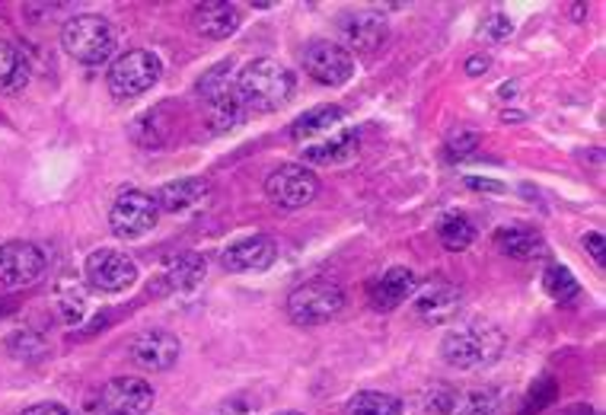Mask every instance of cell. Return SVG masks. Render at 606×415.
<instances>
[{
	"mask_svg": "<svg viewBox=\"0 0 606 415\" xmlns=\"http://www.w3.org/2000/svg\"><path fill=\"white\" fill-rule=\"evenodd\" d=\"M418 288V278H415L413 269H406V266H393L389 271H384V278L370 288V304L377 307V310H396V307H403L409 297Z\"/></svg>",
	"mask_w": 606,
	"mask_h": 415,
	"instance_id": "cell-17",
	"label": "cell"
},
{
	"mask_svg": "<svg viewBox=\"0 0 606 415\" xmlns=\"http://www.w3.org/2000/svg\"><path fill=\"white\" fill-rule=\"evenodd\" d=\"M415 314L421 323L428 326H440V323H450V319L460 314L463 294L457 285L450 281H428L421 288H415Z\"/></svg>",
	"mask_w": 606,
	"mask_h": 415,
	"instance_id": "cell-12",
	"label": "cell"
},
{
	"mask_svg": "<svg viewBox=\"0 0 606 415\" xmlns=\"http://www.w3.org/2000/svg\"><path fill=\"white\" fill-rule=\"evenodd\" d=\"M20 415H71L61 403H36V406H29Z\"/></svg>",
	"mask_w": 606,
	"mask_h": 415,
	"instance_id": "cell-35",
	"label": "cell"
},
{
	"mask_svg": "<svg viewBox=\"0 0 606 415\" xmlns=\"http://www.w3.org/2000/svg\"><path fill=\"white\" fill-rule=\"evenodd\" d=\"M556 399V384L553 381H543L539 387H534V391L527 393V403H524V409H520V415H536L543 413L549 403Z\"/></svg>",
	"mask_w": 606,
	"mask_h": 415,
	"instance_id": "cell-32",
	"label": "cell"
},
{
	"mask_svg": "<svg viewBox=\"0 0 606 415\" xmlns=\"http://www.w3.org/2000/svg\"><path fill=\"white\" fill-rule=\"evenodd\" d=\"M444 362L460 370H473V367L491 365L501 352H505V333L495 323H463L460 329H450L444 336Z\"/></svg>",
	"mask_w": 606,
	"mask_h": 415,
	"instance_id": "cell-2",
	"label": "cell"
},
{
	"mask_svg": "<svg viewBox=\"0 0 606 415\" xmlns=\"http://www.w3.org/2000/svg\"><path fill=\"white\" fill-rule=\"evenodd\" d=\"M584 249H587V253L594 256V263H597V266H604V263H606L604 234H597V230H594V234H587V237H584Z\"/></svg>",
	"mask_w": 606,
	"mask_h": 415,
	"instance_id": "cell-34",
	"label": "cell"
},
{
	"mask_svg": "<svg viewBox=\"0 0 606 415\" xmlns=\"http://www.w3.org/2000/svg\"><path fill=\"white\" fill-rule=\"evenodd\" d=\"M205 198H208V182L189 176V179H172V182H167V186L157 192L153 201H157V208H160V211L182 215V211H189V208H195V205H201Z\"/></svg>",
	"mask_w": 606,
	"mask_h": 415,
	"instance_id": "cell-19",
	"label": "cell"
},
{
	"mask_svg": "<svg viewBox=\"0 0 606 415\" xmlns=\"http://www.w3.org/2000/svg\"><path fill=\"white\" fill-rule=\"evenodd\" d=\"M87 281L102 294H121L138 281V266L119 249H97L87 259Z\"/></svg>",
	"mask_w": 606,
	"mask_h": 415,
	"instance_id": "cell-9",
	"label": "cell"
},
{
	"mask_svg": "<svg viewBox=\"0 0 606 415\" xmlns=\"http://www.w3.org/2000/svg\"><path fill=\"white\" fill-rule=\"evenodd\" d=\"M294 90H297V77L291 68L271 58L249 61L234 80V93L240 97L246 112H275L294 97Z\"/></svg>",
	"mask_w": 606,
	"mask_h": 415,
	"instance_id": "cell-1",
	"label": "cell"
},
{
	"mask_svg": "<svg viewBox=\"0 0 606 415\" xmlns=\"http://www.w3.org/2000/svg\"><path fill=\"white\" fill-rule=\"evenodd\" d=\"M348 415H403V403L380 391H364L351 396Z\"/></svg>",
	"mask_w": 606,
	"mask_h": 415,
	"instance_id": "cell-26",
	"label": "cell"
},
{
	"mask_svg": "<svg viewBox=\"0 0 606 415\" xmlns=\"http://www.w3.org/2000/svg\"><path fill=\"white\" fill-rule=\"evenodd\" d=\"M281 415H304V413H281Z\"/></svg>",
	"mask_w": 606,
	"mask_h": 415,
	"instance_id": "cell-39",
	"label": "cell"
},
{
	"mask_svg": "<svg viewBox=\"0 0 606 415\" xmlns=\"http://www.w3.org/2000/svg\"><path fill=\"white\" fill-rule=\"evenodd\" d=\"M160 220V208L153 196H147L141 189H125L116 201H112V211H109V227L116 237L125 240H135V237H145L157 227Z\"/></svg>",
	"mask_w": 606,
	"mask_h": 415,
	"instance_id": "cell-6",
	"label": "cell"
},
{
	"mask_svg": "<svg viewBox=\"0 0 606 415\" xmlns=\"http://www.w3.org/2000/svg\"><path fill=\"white\" fill-rule=\"evenodd\" d=\"M230 77H234V61H223V65L211 68V71L198 80V93H201L205 99H211V102L230 97V93H234V87H230Z\"/></svg>",
	"mask_w": 606,
	"mask_h": 415,
	"instance_id": "cell-28",
	"label": "cell"
},
{
	"mask_svg": "<svg viewBox=\"0 0 606 415\" xmlns=\"http://www.w3.org/2000/svg\"><path fill=\"white\" fill-rule=\"evenodd\" d=\"M205 275H208L205 259L195 256V253H182V256H176V259L167 263V271H163L160 285H163V292H192V288L201 285Z\"/></svg>",
	"mask_w": 606,
	"mask_h": 415,
	"instance_id": "cell-22",
	"label": "cell"
},
{
	"mask_svg": "<svg viewBox=\"0 0 606 415\" xmlns=\"http://www.w3.org/2000/svg\"><path fill=\"white\" fill-rule=\"evenodd\" d=\"M119 32L99 13H77L61 29V46L80 65H102L116 55Z\"/></svg>",
	"mask_w": 606,
	"mask_h": 415,
	"instance_id": "cell-3",
	"label": "cell"
},
{
	"mask_svg": "<svg viewBox=\"0 0 606 415\" xmlns=\"http://www.w3.org/2000/svg\"><path fill=\"white\" fill-rule=\"evenodd\" d=\"M223 269L227 271H266L275 263V244L256 234V237H242L237 244L223 249Z\"/></svg>",
	"mask_w": 606,
	"mask_h": 415,
	"instance_id": "cell-16",
	"label": "cell"
},
{
	"mask_svg": "<svg viewBox=\"0 0 606 415\" xmlns=\"http://www.w3.org/2000/svg\"><path fill=\"white\" fill-rule=\"evenodd\" d=\"M182 345L170 329H147L131 343V358L145 370H170L179 362Z\"/></svg>",
	"mask_w": 606,
	"mask_h": 415,
	"instance_id": "cell-14",
	"label": "cell"
},
{
	"mask_svg": "<svg viewBox=\"0 0 606 415\" xmlns=\"http://www.w3.org/2000/svg\"><path fill=\"white\" fill-rule=\"evenodd\" d=\"M80 415H116V413H109V409H106V406L99 403L97 393H93V396H90V399L83 403V413H80Z\"/></svg>",
	"mask_w": 606,
	"mask_h": 415,
	"instance_id": "cell-38",
	"label": "cell"
},
{
	"mask_svg": "<svg viewBox=\"0 0 606 415\" xmlns=\"http://www.w3.org/2000/svg\"><path fill=\"white\" fill-rule=\"evenodd\" d=\"M479 145V135L476 131H457V135H450V141H447V160H463L473 147Z\"/></svg>",
	"mask_w": 606,
	"mask_h": 415,
	"instance_id": "cell-33",
	"label": "cell"
},
{
	"mask_svg": "<svg viewBox=\"0 0 606 415\" xmlns=\"http://www.w3.org/2000/svg\"><path fill=\"white\" fill-rule=\"evenodd\" d=\"M131 138L141 147H160L163 145V125H160V112H147L138 122L131 125Z\"/></svg>",
	"mask_w": 606,
	"mask_h": 415,
	"instance_id": "cell-31",
	"label": "cell"
},
{
	"mask_svg": "<svg viewBox=\"0 0 606 415\" xmlns=\"http://www.w3.org/2000/svg\"><path fill=\"white\" fill-rule=\"evenodd\" d=\"M361 150L358 131H339L326 141H316L304 150V160L319 164V167H332V164H351Z\"/></svg>",
	"mask_w": 606,
	"mask_h": 415,
	"instance_id": "cell-20",
	"label": "cell"
},
{
	"mask_svg": "<svg viewBox=\"0 0 606 415\" xmlns=\"http://www.w3.org/2000/svg\"><path fill=\"white\" fill-rule=\"evenodd\" d=\"M341 39L348 51H358V55H367V51H377L387 39V17L377 13V10H358V13H348L341 20Z\"/></svg>",
	"mask_w": 606,
	"mask_h": 415,
	"instance_id": "cell-15",
	"label": "cell"
},
{
	"mask_svg": "<svg viewBox=\"0 0 606 415\" xmlns=\"http://www.w3.org/2000/svg\"><path fill=\"white\" fill-rule=\"evenodd\" d=\"M246 106L240 102L237 93H230V97L218 99V102H211V112H208V128L215 131V135H227V131H234V128H240L246 122Z\"/></svg>",
	"mask_w": 606,
	"mask_h": 415,
	"instance_id": "cell-25",
	"label": "cell"
},
{
	"mask_svg": "<svg viewBox=\"0 0 606 415\" xmlns=\"http://www.w3.org/2000/svg\"><path fill=\"white\" fill-rule=\"evenodd\" d=\"M341 119H345L341 106H316L291 125V138L294 141H307V138H316V135H326L336 125H341Z\"/></svg>",
	"mask_w": 606,
	"mask_h": 415,
	"instance_id": "cell-24",
	"label": "cell"
},
{
	"mask_svg": "<svg viewBox=\"0 0 606 415\" xmlns=\"http://www.w3.org/2000/svg\"><path fill=\"white\" fill-rule=\"evenodd\" d=\"M160 77H163V61H160L157 51L131 49L109 65L106 83H109L112 97L119 102H128V99L145 97L147 90H153V83Z\"/></svg>",
	"mask_w": 606,
	"mask_h": 415,
	"instance_id": "cell-4",
	"label": "cell"
},
{
	"mask_svg": "<svg viewBox=\"0 0 606 415\" xmlns=\"http://www.w3.org/2000/svg\"><path fill=\"white\" fill-rule=\"evenodd\" d=\"M319 192V179H316L314 170L300 167V164H288V167H278L266 179V196L271 205L278 208H304L310 205Z\"/></svg>",
	"mask_w": 606,
	"mask_h": 415,
	"instance_id": "cell-8",
	"label": "cell"
},
{
	"mask_svg": "<svg viewBox=\"0 0 606 415\" xmlns=\"http://www.w3.org/2000/svg\"><path fill=\"white\" fill-rule=\"evenodd\" d=\"M345 307V294L336 281H307L294 288L288 297V317L297 326H322L332 317H339Z\"/></svg>",
	"mask_w": 606,
	"mask_h": 415,
	"instance_id": "cell-5",
	"label": "cell"
},
{
	"mask_svg": "<svg viewBox=\"0 0 606 415\" xmlns=\"http://www.w3.org/2000/svg\"><path fill=\"white\" fill-rule=\"evenodd\" d=\"M97 396L116 415H147L153 406V387L141 377H112L99 387Z\"/></svg>",
	"mask_w": 606,
	"mask_h": 415,
	"instance_id": "cell-11",
	"label": "cell"
},
{
	"mask_svg": "<svg viewBox=\"0 0 606 415\" xmlns=\"http://www.w3.org/2000/svg\"><path fill=\"white\" fill-rule=\"evenodd\" d=\"M428 406L440 415H495L498 413V393L463 391V387H435Z\"/></svg>",
	"mask_w": 606,
	"mask_h": 415,
	"instance_id": "cell-13",
	"label": "cell"
},
{
	"mask_svg": "<svg viewBox=\"0 0 606 415\" xmlns=\"http://www.w3.org/2000/svg\"><path fill=\"white\" fill-rule=\"evenodd\" d=\"M543 288H546V294H549L553 300H572L582 285H578V278L572 275V269H565V266H549L546 275H543Z\"/></svg>",
	"mask_w": 606,
	"mask_h": 415,
	"instance_id": "cell-30",
	"label": "cell"
},
{
	"mask_svg": "<svg viewBox=\"0 0 606 415\" xmlns=\"http://www.w3.org/2000/svg\"><path fill=\"white\" fill-rule=\"evenodd\" d=\"M29 83V58L13 42L0 39V97H17Z\"/></svg>",
	"mask_w": 606,
	"mask_h": 415,
	"instance_id": "cell-21",
	"label": "cell"
},
{
	"mask_svg": "<svg viewBox=\"0 0 606 415\" xmlns=\"http://www.w3.org/2000/svg\"><path fill=\"white\" fill-rule=\"evenodd\" d=\"M304 68L307 73L314 77L316 83H322V87H339L345 83L351 73H355V58H351V51L339 46V42H326V39H319L314 42L307 55H304Z\"/></svg>",
	"mask_w": 606,
	"mask_h": 415,
	"instance_id": "cell-10",
	"label": "cell"
},
{
	"mask_svg": "<svg viewBox=\"0 0 606 415\" xmlns=\"http://www.w3.org/2000/svg\"><path fill=\"white\" fill-rule=\"evenodd\" d=\"M49 269L42 246L29 240H10L0 246V285L3 288H29Z\"/></svg>",
	"mask_w": 606,
	"mask_h": 415,
	"instance_id": "cell-7",
	"label": "cell"
},
{
	"mask_svg": "<svg viewBox=\"0 0 606 415\" xmlns=\"http://www.w3.org/2000/svg\"><path fill=\"white\" fill-rule=\"evenodd\" d=\"M488 68H491V58H488V55H473V58L466 61V73H469V77H479V73H485Z\"/></svg>",
	"mask_w": 606,
	"mask_h": 415,
	"instance_id": "cell-36",
	"label": "cell"
},
{
	"mask_svg": "<svg viewBox=\"0 0 606 415\" xmlns=\"http://www.w3.org/2000/svg\"><path fill=\"white\" fill-rule=\"evenodd\" d=\"M510 29H514V26H510L505 17H491V20H488V36H491V39H505Z\"/></svg>",
	"mask_w": 606,
	"mask_h": 415,
	"instance_id": "cell-37",
	"label": "cell"
},
{
	"mask_svg": "<svg viewBox=\"0 0 606 415\" xmlns=\"http://www.w3.org/2000/svg\"><path fill=\"white\" fill-rule=\"evenodd\" d=\"M7 352L13 358H20V362H39V358H46L49 345H46V339H39L36 333H29V329H17V333L7 336Z\"/></svg>",
	"mask_w": 606,
	"mask_h": 415,
	"instance_id": "cell-29",
	"label": "cell"
},
{
	"mask_svg": "<svg viewBox=\"0 0 606 415\" xmlns=\"http://www.w3.org/2000/svg\"><path fill=\"white\" fill-rule=\"evenodd\" d=\"M495 244L498 249L510 256V259H536V256H543L546 253V244H543V237L530 230V227H501L498 234H495Z\"/></svg>",
	"mask_w": 606,
	"mask_h": 415,
	"instance_id": "cell-23",
	"label": "cell"
},
{
	"mask_svg": "<svg viewBox=\"0 0 606 415\" xmlns=\"http://www.w3.org/2000/svg\"><path fill=\"white\" fill-rule=\"evenodd\" d=\"M437 237H440V244L447 246L450 253H463L476 240V224L469 218H463V215H450V218H444Z\"/></svg>",
	"mask_w": 606,
	"mask_h": 415,
	"instance_id": "cell-27",
	"label": "cell"
},
{
	"mask_svg": "<svg viewBox=\"0 0 606 415\" xmlns=\"http://www.w3.org/2000/svg\"><path fill=\"white\" fill-rule=\"evenodd\" d=\"M195 29L205 39H230L240 29L242 17L240 10L227 0H211V3H198L192 17Z\"/></svg>",
	"mask_w": 606,
	"mask_h": 415,
	"instance_id": "cell-18",
	"label": "cell"
}]
</instances>
